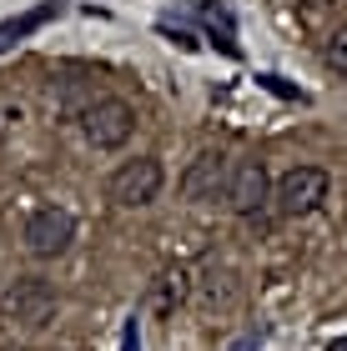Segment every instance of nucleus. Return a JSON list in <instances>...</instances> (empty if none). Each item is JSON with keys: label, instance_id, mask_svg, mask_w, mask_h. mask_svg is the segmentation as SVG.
I'll return each instance as SVG.
<instances>
[{"label": "nucleus", "instance_id": "5", "mask_svg": "<svg viewBox=\"0 0 347 351\" xmlns=\"http://www.w3.org/2000/svg\"><path fill=\"white\" fill-rule=\"evenodd\" d=\"M216 191H232V166H227L222 151H201L192 161V171L181 176V196L186 201H212Z\"/></svg>", "mask_w": 347, "mask_h": 351}, {"label": "nucleus", "instance_id": "4", "mask_svg": "<svg viewBox=\"0 0 347 351\" xmlns=\"http://www.w3.org/2000/svg\"><path fill=\"white\" fill-rule=\"evenodd\" d=\"M71 236H76V221L66 206H41L25 221V251H36V256H60L71 246Z\"/></svg>", "mask_w": 347, "mask_h": 351}, {"label": "nucleus", "instance_id": "6", "mask_svg": "<svg viewBox=\"0 0 347 351\" xmlns=\"http://www.w3.org/2000/svg\"><path fill=\"white\" fill-rule=\"evenodd\" d=\"M267 196H272V181H267L262 161H242V166L232 171V191H227V201H232V211H236V216L262 211Z\"/></svg>", "mask_w": 347, "mask_h": 351}, {"label": "nucleus", "instance_id": "1", "mask_svg": "<svg viewBox=\"0 0 347 351\" xmlns=\"http://www.w3.org/2000/svg\"><path fill=\"white\" fill-rule=\"evenodd\" d=\"M131 125H136V110L126 106V101H116V95L86 106V116H81V131H86V141H91L96 151L126 146V141H131Z\"/></svg>", "mask_w": 347, "mask_h": 351}, {"label": "nucleus", "instance_id": "9", "mask_svg": "<svg viewBox=\"0 0 347 351\" xmlns=\"http://www.w3.org/2000/svg\"><path fill=\"white\" fill-rule=\"evenodd\" d=\"M257 346H262V331H251V337H242V341H236L232 351H257Z\"/></svg>", "mask_w": 347, "mask_h": 351}, {"label": "nucleus", "instance_id": "8", "mask_svg": "<svg viewBox=\"0 0 347 351\" xmlns=\"http://www.w3.org/2000/svg\"><path fill=\"white\" fill-rule=\"evenodd\" d=\"M327 66L347 75V25H337L333 36H327Z\"/></svg>", "mask_w": 347, "mask_h": 351}, {"label": "nucleus", "instance_id": "2", "mask_svg": "<svg viewBox=\"0 0 347 351\" xmlns=\"http://www.w3.org/2000/svg\"><path fill=\"white\" fill-rule=\"evenodd\" d=\"M272 201H277L282 216H312L327 201V171H317V166H292L277 181Z\"/></svg>", "mask_w": 347, "mask_h": 351}, {"label": "nucleus", "instance_id": "7", "mask_svg": "<svg viewBox=\"0 0 347 351\" xmlns=\"http://www.w3.org/2000/svg\"><path fill=\"white\" fill-rule=\"evenodd\" d=\"M51 15H56V0H51V5H41V10H30V15H21V21H10V25H0V51H5V45H15L25 30H36L41 21H51Z\"/></svg>", "mask_w": 347, "mask_h": 351}, {"label": "nucleus", "instance_id": "10", "mask_svg": "<svg viewBox=\"0 0 347 351\" xmlns=\"http://www.w3.org/2000/svg\"><path fill=\"white\" fill-rule=\"evenodd\" d=\"M126 351H141V341H136V326H126Z\"/></svg>", "mask_w": 347, "mask_h": 351}, {"label": "nucleus", "instance_id": "3", "mask_svg": "<svg viewBox=\"0 0 347 351\" xmlns=\"http://www.w3.org/2000/svg\"><path fill=\"white\" fill-rule=\"evenodd\" d=\"M161 191V161L156 156H136L111 176V201L116 206H151Z\"/></svg>", "mask_w": 347, "mask_h": 351}]
</instances>
